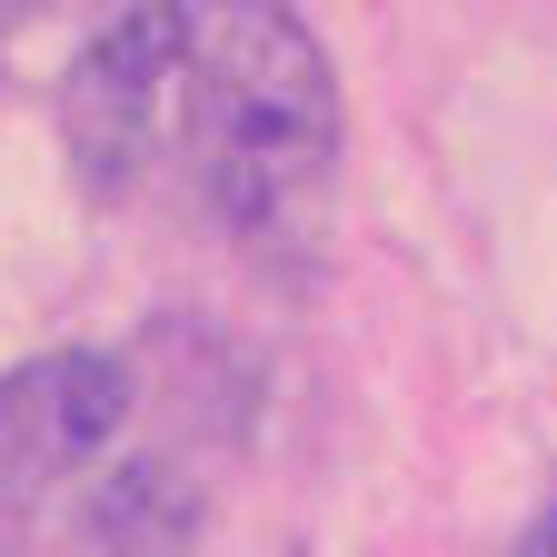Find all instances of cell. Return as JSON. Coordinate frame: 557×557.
Listing matches in <instances>:
<instances>
[{
  "mask_svg": "<svg viewBox=\"0 0 557 557\" xmlns=\"http://www.w3.org/2000/svg\"><path fill=\"white\" fill-rule=\"evenodd\" d=\"M518 557H557V487H547V508H537V528L518 537Z\"/></svg>",
  "mask_w": 557,
  "mask_h": 557,
  "instance_id": "5",
  "label": "cell"
},
{
  "mask_svg": "<svg viewBox=\"0 0 557 557\" xmlns=\"http://www.w3.org/2000/svg\"><path fill=\"white\" fill-rule=\"evenodd\" d=\"M100 557H189L199 537V498L180 468H129L110 498H100Z\"/></svg>",
  "mask_w": 557,
  "mask_h": 557,
  "instance_id": "4",
  "label": "cell"
},
{
  "mask_svg": "<svg viewBox=\"0 0 557 557\" xmlns=\"http://www.w3.org/2000/svg\"><path fill=\"white\" fill-rule=\"evenodd\" d=\"M180 60H189V11L180 0H139V11H120L81 60H70L60 139H70V170H81L90 199H120L160 160V110L180 90Z\"/></svg>",
  "mask_w": 557,
  "mask_h": 557,
  "instance_id": "2",
  "label": "cell"
},
{
  "mask_svg": "<svg viewBox=\"0 0 557 557\" xmlns=\"http://www.w3.org/2000/svg\"><path fill=\"white\" fill-rule=\"evenodd\" d=\"M189 160L230 220H278L338 160V81L289 0H189Z\"/></svg>",
  "mask_w": 557,
  "mask_h": 557,
  "instance_id": "1",
  "label": "cell"
},
{
  "mask_svg": "<svg viewBox=\"0 0 557 557\" xmlns=\"http://www.w3.org/2000/svg\"><path fill=\"white\" fill-rule=\"evenodd\" d=\"M129 418V369L110 348H50V359L0 369V487L30 498V487L81 478Z\"/></svg>",
  "mask_w": 557,
  "mask_h": 557,
  "instance_id": "3",
  "label": "cell"
}]
</instances>
